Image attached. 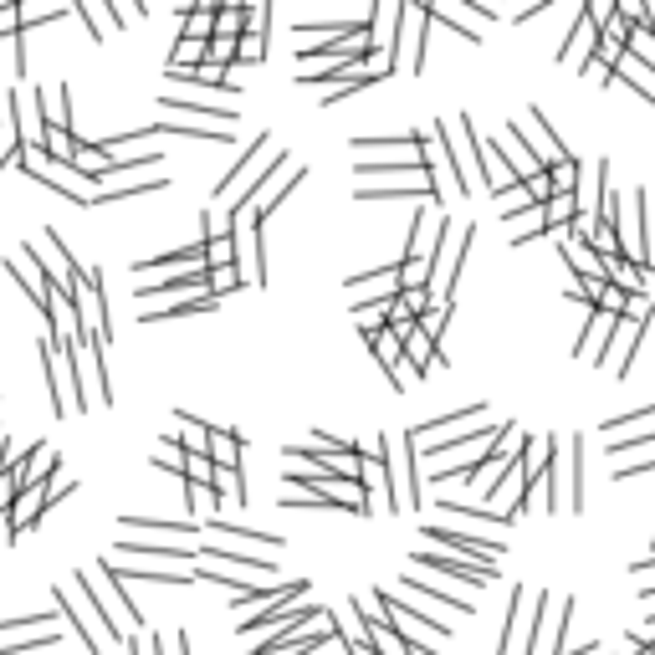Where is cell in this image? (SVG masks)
Returning a JSON list of instances; mask_svg holds the SVG:
<instances>
[{
  "label": "cell",
  "mask_w": 655,
  "mask_h": 655,
  "mask_svg": "<svg viewBox=\"0 0 655 655\" xmlns=\"http://www.w3.org/2000/svg\"><path fill=\"white\" fill-rule=\"evenodd\" d=\"M538 604V594L533 589H512V604H507V635H502V655H517V645H528V635H533V615H528V609Z\"/></svg>",
  "instance_id": "7c38bea8"
},
{
  "label": "cell",
  "mask_w": 655,
  "mask_h": 655,
  "mask_svg": "<svg viewBox=\"0 0 655 655\" xmlns=\"http://www.w3.org/2000/svg\"><path fill=\"white\" fill-rule=\"evenodd\" d=\"M323 615H328L323 604H297V609H292V620H287L282 630H272L267 640H256V650H251V655H282V650H287V645H292L302 630H308V625H318Z\"/></svg>",
  "instance_id": "4fadbf2b"
},
{
  "label": "cell",
  "mask_w": 655,
  "mask_h": 655,
  "mask_svg": "<svg viewBox=\"0 0 655 655\" xmlns=\"http://www.w3.org/2000/svg\"><path fill=\"white\" fill-rule=\"evenodd\" d=\"M210 563H231V569H246V574H277L272 558H251V553H236V548H205V569Z\"/></svg>",
  "instance_id": "f1b7e54d"
},
{
  "label": "cell",
  "mask_w": 655,
  "mask_h": 655,
  "mask_svg": "<svg viewBox=\"0 0 655 655\" xmlns=\"http://www.w3.org/2000/svg\"><path fill=\"white\" fill-rule=\"evenodd\" d=\"M302 594H308V579H292V584H287V589H282V594H277L272 604H261V615H246V620H241L236 630H241V635H261V630H282V625L292 620V609L302 604Z\"/></svg>",
  "instance_id": "30bf717a"
},
{
  "label": "cell",
  "mask_w": 655,
  "mask_h": 655,
  "mask_svg": "<svg viewBox=\"0 0 655 655\" xmlns=\"http://www.w3.org/2000/svg\"><path fill=\"white\" fill-rule=\"evenodd\" d=\"M615 323H620V318L594 313V318H589V328H584V333H574V354H579V359L604 364V348H609V338H615Z\"/></svg>",
  "instance_id": "ac0fdd59"
},
{
  "label": "cell",
  "mask_w": 655,
  "mask_h": 655,
  "mask_svg": "<svg viewBox=\"0 0 655 655\" xmlns=\"http://www.w3.org/2000/svg\"><path fill=\"white\" fill-rule=\"evenodd\" d=\"M338 645H343L348 655H374V645H364V640H348L343 630H338Z\"/></svg>",
  "instance_id": "b9f144b4"
},
{
  "label": "cell",
  "mask_w": 655,
  "mask_h": 655,
  "mask_svg": "<svg viewBox=\"0 0 655 655\" xmlns=\"http://www.w3.org/2000/svg\"><path fill=\"white\" fill-rule=\"evenodd\" d=\"M154 297H205V267H195V272H174V277H164V282H154V287H139V302H154Z\"/></svg>",
  "instance_id": "ffe728a7"
},
{
  "label": "cell",
  "mask_w": 655,
  "mask_h": 655,
  "mask_svg": "<svg viewBox=\"0 0 655 655\" xmlns=\"http://www.w3.org/2000/svg\"><path fill=\"white\" fill-rule=\"evenodd\" d=\"M169 190V180H144V185H118V190H98L87 205H118V200H139V195H159Z\"/></svg>",
  "instance_id": "1f68e13d"
},
{
  "label": "cell",
  "mask_w": 655,
  "mask_h": 655,
  "mask_svg": "<svg viewBox=\"0 0 655 655\" xmlns=\"http://www.w3.org/2000/svg\"><path fill=\"white\" fill-rule=\"evenodd\" d=\"M574 221H579V205H574V195H553V200L543 205V231H548V236L569 231Z\"/></svg>",
  "instance_id": "f546056e"
},
{
  "label": "cell",
  "mask_w": 655,
  "mask_h": 655,
  "mask_svg": "<svg viewBox=\"0 0 655 655\" xmlns=\"http://www.w3.org/2000/svg\"><path fill=\"white\" fill-rule=\"evenodd\" d=\"M195 267H205V246H174V251L144 256L134 272L144 277V272H195Z\"/></svg>",
  "instance_id": "44dd1931"
},
{
  "label": "cell",
  "mask_w": 655,
  "mask_h": 655,
  "mask_svg": "<svg viewBox=\"0 0 655 655\" xmlns=\"http://www.w3.org/2000/svg\"><path fill=\"white\" fill-rule=\"evenodd\" d=\"M169 113H195V118H210V123H236V108L231 103H205V98H164Z\"/></svg>",
  "instance_id": "484cf974"
},
{
  "label": "cell",
  "mask_w": 655,
  "mask_h": 655,
  "mask_svg": "<svg viewBox=\"0 0 655 655\" xmlns=\"http://www.w3.org/2000/svg\"><path fill=\"white\" fill-rule=\"evenodd\" d=\"M430 308V292L425 287H400V297L389 302V313H400V318H420Z\"/></svg>",
  "instance_id": "836d02e7"
},
{
  "label": "cell",
  "mask_w": 655,
  "mask_h": 655,
  "mask_svg": "<svg viewBox=\"0 0 655 655\" xmlns=\"http://www.w3.org/2000/svg\"><path fill=\"white\" fill-rule=\"evenodd\" d=\"M476 159H482V174H476L482 190H492V195H512V190H517V174L507 169L502 149H497L492 139H482V134H476Z\"/></svg>",
  "instance_id": "5bb4252c"
},
{
  "label": "cell",
  "mask_w": 655,
  "mask_h": 655,
  "mask_svg": "<svg viewBox=\"0 0 655 655\" xmlns=\"http://www.w3.org/2000/svg\"><path fill=\"white\" fill-rule=\"evenodd\" d=\"M159 471H174V476H185V451H180V441H164L154 456H149Z\"/></svg>",
  "instance_id": "8d00e7d4"
},
{
  "label": "cell",
  "mask_w": 655,
  "mask_h": 655,
  "mask_svg": "<svg viewBox=\"0 0 655 655\" xmlns=\"http://www.w3.org/2000/svg\"><path fill=\"white\" fill-rule=\"evenodd\" d=\"M655 441V430H645V435H630V441H620V446H609V461H615V456H630V451H645Z\"/></svg>",
  "instance_id": "60d3db41"
},
{
  "label": "cell",
  "mask_w": 655,
  "mask_h": 655,
  "mask_svg": "<svg viewBox=\"0 0 655 655\" xmlns=\"http://www.w3.org/2000/svg\"><path fill=\"white\" fill-rule=\"evenodd\" d=\"M128 655H144V645H139V640H128Z\"/></svg>",
  "instance_id": "f6af8a7d"
},
{
  "label": "cell",
  "mask_w": 655,
  "mask_h": 655,
  "mask_svg": "<svg viewBox=\"0 0 655 655\" xmlns=\"http://www.w3.org/2000/svg\"><path fill=\"white\" fill-rule=\"evenodd\" d=\"M205 313H215V297L210 292L205 297H185V302H169V308H144L139 323H180V318H205Z\"/></svg>",
  "instance_id": "603a6c76"
},
{
  "label": "cell",
  "mask_w": 655,
  "mask_h": 655,
  "mask_svg": "<svg viewBox=\"0 0 655 655\" xmlns=\"http://www.w3.org/2000/svg\"><path fill=\"white\" fill-rule=\"evenodd\" d=\"M128 533H200L195 522H159V517H118Z\"/></svg>",
  "instance_id": "d6a6232c"
},
{
  "label": "cell",
  "mask_w": 655,
  "mask_h": 655,
  "mask_svg": "<svg viewBox=\"0 0 655 655\" xmlns=\"http://www.w3.org/2000/svg\"><path fill=\"white\" fill-rule=\"evenodd\" d=\"M41 369H47V389H52V415L62 420V415H72V395H67V369H62V359L47 348V338H41Z\"/></svg>",
  "instance_id": "cb8c5ba5"
},
{
  "label": "cell",
  "mask_w": 655,
  "mask_h": 655,
  "mask_svg": "<svg viewBox=\"0 0 655 655\" xmlns=\"http://www.w3.org/2000/svg\"><path fill=\"white\" fill-rule=\"evenodd\" d=\"M640 338H645V323H640V318H620V323H615V338H609V348H604V364H615V379L630 374Z\"/></svg>",
  "instance_id": "9a60e30c"
},
{
  "label": "cell",
  "mask_w": 655,
  "mask_h": 655,
  "mask_svg": "<svg viewBox=\"0 0 655 655\" xmlns=\"http://www.w3.org/2000/svg\"><path fill=\"white\" fill-rule=\"evenodd\" d=\"M72 584H77V594L87 599V609H93V630H98V640H123V625L108 615V604H103V594H98L93 574H72Z\"/></svg>",
  "instance_id": "d6986e66"
},
{
  "label": "cell",
  "mask_w": 655,
  "mask_h": 655,
  "mask_svg": "<svg viewBox=\"0 0 655 655\" xmlns=\"http://www.w3.org/2000/svg\"><path fill=\"white\" fill-rule=\"evenodd\" d=\"M205 533H226V538L261 543V548H282V533H251V528H226V522H205Z\"/></svg>",
  "instance_id": "e575fe53"
},
{
  "label": "cell",
  "mask_w": 655,
  "mask_h": 655,
  "mask_svg": "<svg viewBox=\"0 0 655 655\" xmlns=\"http://www.w3.org/2000/svg\"><path fill=\"white\" fill-rule=\"evenodd\" d=\"M640 471H650V461H635V466H620V482H630V476H640Z\"/></svg>",
  "instance_id": "ee69618b"
},
{
  "label": "cell",
  "mask_w": 655,
  "mask_h": 655,
  "mask_svg": "<svg viewBox=\"0 0 655 655\" xmlns=\"http://www.w3.org/2000/svg\"><path fill=\"white\" fill-rule=\"evenodd\" d=\"M430 139L441 144V154H446V164H451L456 195L471 200L476 190H482V180H476V123H471L466 113H456V118H446V123H435Z\"/></svg>",
  "instance_id": "6da1fadb"
},
{
  "label": "cell",
  "mask_w": 655,
  "mask_h": 655,
  "mask_svg": "<svg viewBox=\"0 0 655 655\" xmlns=\"http://www.w3.org/2000/svg\"><path fill=\"white\" fill-rule=\"evenodd\" d=\"M169 655H190V635H185V630H180V635L169 640Z\"/></svg>",
  "instance_id": "7bdbcfd3"
},
{
  "label": "cell",
  "mask_w": 655,
  "mask_h": 655,
  "mask_svg": "<svg viewBox=\"0 0 655 655\" xmlns=\"http://www.w3.org/2000/svg\"><path fill=\"white\" fill-rule=\"evenodd\" d=\"M594 36H599V26L579 11L574 26H569V36H563V47H558V62H563V67H584V62L594 57Z\"/></svg>",
  "instance_id": "e0dca14e"
},
{
  "label": "cell",
  "mask_w": 655,
  "mask_h": 655,
  "mask_svg": "<svg viewBox=\"0 0 655 655\" xmlns=\"http://www.w3.org/2000/svg\"><path fill=\"white\" fill-rule=\"evenodd\" d=\"M282 154H277V144H272V134H256L251 144H246V154L226 169V180L221 185H215V200H246L261 180H267V174H272V164H277Z\"/></svg>",
  "instance_id": "3957f363"
},
{
  "label": "cell",
  "mask_w": 655,
  "mask_h": 655,
  "mask_svg": "<svg viewBox=\"0 0 655 655\" xmlns=\"http://www.w3.org/2000/svg\"><path fill=\"white\" fill-rule=\"evenodd\" d=\"M389 456V512H415L420 507V471H415V441H410V430L400 435V441H389L384 446Z\"/></svg>",
  "instance_id": "277c9868"
},
{
  "label": "cell",
  "mask_w": 655,
  "mask_h": 655,
  "mask_svg": "<svg viewBox=\"0 0 655 655\" xmlns=\"http://www.w3.org/2000/svg\"><path fill=\"white\" fill-rule=\"evenodd\" d=\"M405 589H415V594H425V599H435V604H451L456 615H471V599H456L451 589L430 584V579H420V574H405Z\"/></svg>",
  "instance_id": "4dcf8cb0"
},
{
  "label": "cell",
  "mask_w": 655,
  "mask_h": 655,
  "mask_svg": "<svg viewBox=\"0 0 655 655\" xmlns=\"http://www.w3.org/2000/svg\"><path fill=\"white\" fill-rule=\"evenodd\" d=\"M52 645H62V630H47V635H36L26 645H0V655H36V650H52Z\"/></svg>",
  "instance_id": "74e56055"
},
{
  "label": "cell",
  "mask_w": 655,
  "mask_h": 655,
  "mask_svg": "<svg viewBox=\"0 0 655 655\" xmlns=\"http://www.w3.org/2000/svg\"><path fill=\"white\" fill-rule=\"evenodd\" d=\"M558 256L574 267V277H579V282H589V277H604V261L589 251V236H579L574 226H569V231H558Z\"/></svg>",
  "instance_id": "2e32d148"
},
{
  "label": "cell",
  "mask_w": 655,
  "mask_h": 655,
  "mask_svg": "<svg viewBox=\"0 0 655 655\" xmlns=\"http://www.w3.org/2000/svg\"><path fill=\"white\" fill-rule=\"evenodd\" d=\"M517 441H522V430L517 425H497V435H492V446L476 456L471 466H466V487H487V476L497 482V476L512 466V456H517Z\"/></svg>",
  "instance_id": "9c48e42d"
},
{
  "label": "cell",
  "mask_w": 655,
  "mask_h": 655,
  "mask_svg": "<svg viewBox=\"0 0 655 655\" xmlns=\"http://www.w3.org/2000/svg\"><path fill=\"white\" fill-rule=\"evenodd\" d=\"M226 236H231V267L241 287H267V256H261V221L236 200L226 215Z\"/></svg>",
  "instance_id": "7a4b0ae2"
},
{
  "label": "cell",
  "mask_w": 655,
  "mask_h": 655,
  "mask_svg": "<svg viewBox=\"0 0 655 655\" xmlns=\"http://www.w3.org/2000/svg\"><path fill=\"white\" fill-rule=\"evenodd\" d=\"M415 569H435V574H451L456 584L466 589H482L497 579V569H482V563H466V558H451V553H415Z\"/></svg>",
  "instance_id": "8fae6325"
},
{
  "label": "cell",
  "mask_w": 655,
  "mask_h": 655,
  "mask_svg": "<svg viewBox=\"0 0 655 655\" xmlns=\"http://www.w3.org/2000/svg\"><path fill=\"white\" fill-rule=\"evenodd\" d=\"M57 615H67V625L82 635L87 655H103V640H98V630L87 625V615H77V604H72V594H67V589H57Z\"/></svg>",
  "instance_id": "83f0119b"
},
{
  "label": "cell",
  "mask_w": 655,
  "mask_h": 655,
  "mask_svg": "<svg viewBox=\"0 0 655 655\" xmlns=\"http://www.w3.org/2000/svg\"><path fill=\"white\" fill-rule=\"evenodd\" d=\"M123 558H149V563H195L190 548H169V543H118Z\"/></svg>",
  "instance_id": "4316f807"
},
{
  "label": "cell",
  "mask_w": 655,
  "mask_h": 655,
  "mask_svg": "<svg viewBox=\"0 0 655 655\" xmlns=\"http://www.w3.org/2000/svg\"><path fill=\"white\" fill-rule=\"evenodd\" d=\"M210 476H215V466L205 456H185V482L190 487H210Z\"/></svg>",
  "instance_id": "f35d334b"
},
{
  "label": "cell",
  "mask_w": 655,
  "mask_h": 655,
  "mask_svg": "<svg viewBox=\"0 0 655 655\" xmlns=\"http://www.w3.org/2000/svg\"><path fill=\"white\" fill-rule=\"evenodd\" d=\"M52 620H57V609H47V615H11V620H0V635H11V630H31V625H47L52 630Z\"/></svg>",
  "instance_id": "ab89813d"
},
{
  "label": "cell",
  "mask_w": 655,
  "mask_h": 655,
  "mask_svg": "<svg viewBox=\"0 0 655 655\" xmlns=\"http://www.w3.org/2000/svg\"><path fill=\"white\" fill-rule=\"evenodd\" d=\"M512 134L522 139V149H528L543 169H553V164H563L569 154H563V144H558V134H553V123L543 118V108H528L517 123H512Z\"/></svg>",
  "instance_id": "ba28073f"
},
{
  "label": "cell",
  "mask_w": 655,
  "mask_h": 655,
  "mask_svg": "<svg viewBox=\"0 0 655 655\" xmlns=\"http://www.w3.org/2000/svg\"><path fill=\"white\" fill-rule=\"evenodd\" d=\"M425 6H400V26H395V52H389V72H420L425 62Z\"/></svg>",
  "instance_id": "52a82bcc"
},
{
  "label": "cell",
  "mask_w": 655,
  "mask_h": 655,
  "mask_svg": "<svg viewBox=\"0 0 655 655\" xmlns=\"http://www.w3.org/2000/svg\"><path fill=\"white\" fill-rule=\"evenodd\" d=\"M302 180H308V169H302V164H292V159L282 154V159L272 164V174H267V180H261V185H256V190H251L241 205L256 215V221H267V215L282 205V195H287V190H297Z\"/></svg>",
  "instance_id": "8992f818"
},
{
  "label": "cell",
  "mask_w": 655,
  "mask_h": 655,
  "mask_svg": "<svg viewBox=\"0 0 655 655\" xmlns=\"http://www.w3.org/2000/svg\"><path fill=\"white\" fill-rule=\"evenodd\" d=\"M569 456V487H574V512H584V456H579V435H574V451Z\"/></svg>",
  "instance_id": "d590c367"
},
{
  "label": "cell",
  "mask_w": 655,
  "mask_h": 655,
  "mask_svg": "<svg viewBox=\"0 0 655 655\" xmlns=\"http://www.w3.org/2000/svg\"><path fill=\"white\" fill-rule=\"evenodd\" d=\"M395 26H400V6H374L369 11V41L364 47L374 57H384V62H389V52H395Z\"/></svg>",
  "instance_id": "7402d4cb"
},
{
  "label": "cell",
  "mask_w": 655,
  "mask_h": 655,
  "mask_svg": "<svg viewBox=\"0 0 655 655\" xmlns=\"http://www.w3.org/2000/svg\"><path fill=\"white\" fill-rule=\"evenodd\" d=\"M374 82H384V77L354 62V67H348V72H343V77H338V82L328 87V93H323V108H333V103H343V98H354V93H364V87H374Z\"/></svg>",
  "instance_id": "d4e9b609"
},
{
  "label": "cell",
  "mask_w": 655,
  "mask_h": 655,
  "mask_svg": "<svg viewBox=\"0 0 655 655\" xmlns=\"http://www.w3.org/2000/svg\"><path fill=\"white\" fill-rule=\"evenodd\" d=\"M435 553H451V558H466V563H482V569H497V558L507 553L502 538H476V533H456V528H441V522H430V528H420Z\"/></svg>",
  "instance_id": "5b68a950"
}]
</instances>
